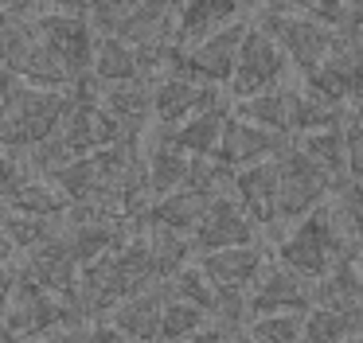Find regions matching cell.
<instances>
[{"instance_id":"obj_32","label":"cell","mask_w":363,"mask_h":343,"mask_svg":"<svg viewBox=\"0 0 363 343\" xmlns=\"http://www.w3.org/2000/svg\"><path fill=\"white\" fill-rule=\"evenodd\" d=\"M344 179L363 184V121L355 113L344 121Z\"/></svg>"},{"instance_id":"obj_42","label":"cell","mask_w":363,"mask_h":343,"mask_svg":"<svg viewBox=\"0 0 363 343\" xmlns=\"http://www.w3.org/2000/svg\"><path fill=\"white\" fill-rule=\"evenodd\" d=\"M347 191H352V195H355V203L363 207V184H347Z\"/></svg>"},{"instance_id":"obj_10","label":"cell","mask_w":363,"mask_h":343,"mask_svg":"<svg viewBox=\"0 0 363 343\" xmlns=\"http://www.w3.org/2000/svg\"><path fill=\"white\" fill-rule=\"evenodd\" d=\"M215 101H227V90L203 86L188 74H176V70H164V74L152 78V125H160V129L188 121L191 113L215 106Z\"/></svg>"},{"instance_id":"obj_8","label":"cell","mask_w":363,"mask_h":343,"mask_svg":"<svg viewBox=\"0 0 363 343\" xmlns=\"http://www.w3.org/2000/svg\"><path fill=\"white\" fill-rule=\"evenodd\" d=\"M313 308V281L285 269L281 262H269L258 269V277L246 288V312L250 316H269V312H308Z\"/></svg>"},{"instance_id":"obj_15","label":"cell","mask_w":363,"mask_h":343,"mask_svg":"<svg viewBox=\"0 0 363 343\" xmlns=\"http://www.w3.org/2000/svg\"><path fill=\"white\" fill-rule=\"evenodd\" d=\"M230 195L258 223V230L262 226H274L277 223V156L238 168L230 176Z\"/></svg>"},{"instance_id":"obj_6","label":"cell","mask_w":363,"mask_h":343,"mask_svg":"<svg viewBox=\"0 0 363 343\" xmlns=\"http://www.w3.org/2000/svg\"><path fill=\"white\" fill-rule=\"evenodd\" d=\"M246 23H250V16H242V20L211 31V35H203L199 43L184 47V51H172L168 70L188 74V78H196V82H203V86H219V90H227L230 74H235V59H238V43H242Z\"/></svg>"},{"instance_id":"obj_33","label":"cell","mask_w":363,"mask_h":343,"mask_svg":"<svg viewBox=\"0 0 363 343\" xmlns=\"http://www.w3.org/2000/svg\"><path fill=\"white\" fill-rule=\"evenodd\" d=\"M24 176H32V172H28V164H24V156H20L16 148H4V145H0V199L16 191Z\"/></svg>"},{"instance_id":"obj_13","label":"cell","mask_w":363,"mask_h":343,"mask_svg":"<svg viewBox=\"0 0 363 343\" xmlns=\"http://www.w3.org/2000/svg\"><path fill=\"white\" fill-rule=\"evenodd\" d=\"M285 145H289V137H285V133L262 129V125H250V121H242V117L230 113L227 125H223V137H219L215 156H219L230 172H238V168H246V164L274 160Z\"/></svg>"},{"instance_id":"obj_5","label":"cell","mask_w":363,"mask_h":343,"mask_svg":"<svg viewBox=\"0 0 363 343\" xmlns=\"http://www.w3.org/2000/svg\"><path fill=\"white\" fill-rule=\"evenodd\" d=\"M71 106V90H48V86H28L20 78H9V117L16 133V152L55 137Z\"/></svg>"},{"instance_id":"obj_30","label":"cell","mask_w":363,"mask_h":343,"mask_svg":"<svg viewBox=\"0 0 363 343\" xmlns=\"http://www.w3.org/2000/svg\"><path fill=\"white\" fill-rule=\"evenodd\" d=\"M301 316L305 312H269V316H250L242 332L254 343H301Z\"/></svg>"},{"instance_id":"obj_41","label":"cell","mask_w":363,"mask_h":343,"mask_svg":"<svg viewBox=\"0 0 363 343\" xmlns=\"http://www.w3.org/2000/svg\"><path fill=\"white\" fill-rule=\"evenodd\" d=\"M227 343H254V339L242 332V327H238V332H230V335H227Z\"/></svg>"},{"instance_id":"obj_45","label":"cell","mask_w":363,"mask_h":343,"mask_svg":"<svg viewBox=\"0 0 363 343\" xmlns=\"http://www.w3.org/2000/svg\"><path fill=\"white\" fill-rule=\"evenodd\" d=\"M355 117H359V121H363V109H359V113H355Z\"/></svg>"},{"instance_id":"obj_39","label":"cell","mask_w":363,"mask_h":343,"mask_svg":"<svg viewBox=\"0 0 363 343\" xmlns=\"http://www.w3.org/2000/svg\"><path fill=\"white\" fill-rule=\"evenodd\" d=\"M16 246H12V242H9V234H4V230H0V265H16Z\"/></svg>"},{"instance_id":"obj_37","label":"cell","mask_w":363,"mask_h":343,"mask_svg":"<svg viewBox=\"0 0 363 343\" xmlns=\"http://www.w3.org/2000/svg\"><path fill=\"white\" fill-rule=\"evenodd\" d=\"M344 31L363 35V0H344Z\"/></svg>"},{"instance_id":"obj_19","label":"cell","mask_w":363,"mask_h":343,"mask_svg":"<svg viewBox=\"0 0 363 343\" xmlns=\"http://www.w3.org/2000/svg\"><path fill=\"white\" fill-rule=\"evenodd\" d=\"M227 117H230V98L227 101H215V106H207V109H199V113H191L188 121L172 125V129H160V125H157V129L164 133L180 152H188V156H215Z\"/></svg>"},{"instance_id":"obj_36","label":"cell","mask_w":363,"mask_h":343,"mask_svg":"<svg viewBox=\"0 0 363 343\" xmlns=\"http://www.w3.org/2000/svg\"><path fill=\"white\" fill-rule=\"evenodd\" d=\"M106 0H43V8H55V12H71V16H82V20H90V16L102 8Z\"/></svg>"},{"instance_id":"obj_9","label":"cell","mask_w":363,"mask_h":343,"mask_svg":"<svg viewBox=\"0 0 363 343\" xmlns=\"http://www.w3.org/2000/svg\"><path fill=\"white\" fill-rule=\"evenodd\" d=\"M32 28L35 35L43 39L51 55L71 70L74 78L90 70V51H94V28H90L82 16L71 12H55V8H40L32 16Z\"/></svg>"},{"instance_id":"obj_25","label":"cell","mask_w":363,"mask_h":343,"mask_svg":"<svg viewBox=\"0 0 363 343\" xmlns=\"http://www.w3.org/2000/svg\"><path fill=\"white\" fill-rule=\"evenodd\" d=\"M316 168H324L340 187L347 184L344 179V125H332V129H313V133H297L289 137Z\"/></svg>"},{"instance_id":"obj_12","label":"cell","mask_w":363,"mask_h":343,"mask_svg":"<svg viewBox=\"0 0 363 343\" xmlns=\"http://www.w3.org/2000/svg\"><path fill=\"white\" fill-rule=\"evenodd\" d=\"M55 137L63 140V148L71 156H86V152H98V148L121 140L125 133H121V125L102 109L98 98H71L67 117H63Z\"/></svg>"},{"instance_id":"obj_43","label":"cell","mask_w":363,"mask_h":343,"mask_svg":"<svg viewBox=\"0 0 363 343\" xmlns=\"http://www.w3.org/2000/svg\"><path fill=\"white\" fill-rule=\"evenodd\" d=\"M359 335H363V332H355V335H347V339H340V343H359Z\"/></svg>"},{"instance_id":"obj_17","label":"cell","mask_w":363,"mask_h":343,"mask_svg":"<svg viewBox=\"0 0 363 343\" xmlns=\"http://www.w3.org/2000/svg\"><path fill=\"white\" fill-rule=\"evenodd\" d=\"M242 0H184L180 4V16H176V31H172V47L176 51H184V47L199 43L203 35H211V31L227 28V23L242 20L246 16Z\"/></svg>"},{"instance_id":"obj_29","label":"cell","mask_w":363,"mask_h":343,"mask_svg":"<svg viewBox=\"0 0 363 343\" xmlns=\"http://www.w3.org/2000/svg\"><path fill=\"white\" fill-rule=\"evenodd\" d=\"M55 226H59V223H51V218H35V215H24V210L4 207V203H0V230L9 234V242L16 246V254L40 246V242L48 238Z\"/></svg>"},{"instance_id":"obj_38","label":"cell","mask_w":363,"mask_h":343,"mask_svg":"<svg viewBox=\"0 0 363 343\" xmlns=\"http://www.w3.org/2000/svg\"><path fill=\"white\" fill-rule=\"evenodd\" d=\"M12 273H16V265H0V316H4V304L12 293Z\"/></svg>"},{"instance_id":"obj_47","label":"cell","mask_w":363,"mask_h":343,"mask_svg":"<svg viewBox=\"0 0 363 343\" xmlns=\"http://www.w3.org/2000/svg\"><path fill=\"white\" fill-rule=\"evenodd\" d=\"M258 4H262V0H258Z\"/></svg>"},{"instance_id":"obj_14","label":"cell","mask_w":363,"mask_h":343,"mask_svg":"<svg viewBox=\"0 0 363 343\" xmlns=\"http://www.w3.org/2000/svg\"><path fill=\"white\" fill-rule=\"evenodd\" d=\"M98 101L121 125L125 137H145V129L152 125V78L98 82Z\"/></svg>"},{"instance_id":"obj_24","label":"cell","mask_w":363,"mask_h":343,"mask_svg":"<svg viewBox=\"0 0 363 343\" xmlns=\"http://www.w3.org/2000/svg\"><path fill=\"white\" fill-rule=\"evenodd\" d=\"M230 113L242 117L250 125H262V129H274L289 137V86H269L262 94H250V98L230 101Z\"/></svg>"},{"instance_id":"obj_20","label":"cell","mask_w":363,"mask_h":343,"mask_svg":"<svg viewBox=\"0 0 363 343\" xmlns=\"http://www.w3.org/2000/svg\"><path fill=\"white\" fill-rule=\"evenodd\" d=\"M207 203H211V195L196 191V187H176V191L168 195H157V199H149V207L141 210V223H152V226H168V230L176 234H188L199 226V218H203Z\"/></svg>"},{"instance_id":"obj_34","label":"cell","mask_w":363,"mask_h":343,"mask_svg":"<svg viewBox=\"0 0 363 343\" xmlns=\"http://www.w3.org/2000/svg\"><path fill=\"white\" fill-rule=\"evenodd\" d=\"M82 343H129V339L110 320H90V324H82Z\"/></svg>"},{"instance_id":"obj_21","label":"cell","mask_w":363,"mask_h":343,"mask_svg":"<svg viewBox=\"0 0 363 343\" xmlns=\"http://www.w3.org/2000/svg\"><path fill=\"white\" fill-rule=\"evenodd\" d=\"M347 117H352V109L344 101L324 98V94H316L305 82L289 86V137L313 133V129H332V125H344Z\"/></svg>"},{"instance_id":"obj_22","label":"cell","mask_w":363,"mask_h":343,"mask_svg":"<svg viewBox=\"0 0 363 343\" xmlns=\"http://www.w3.org/2000/svg\"><path fill=\"white\" fill-rule=\"evenodd\" d=\"M90 74L98 82H125V78H145L141 55L118 35H94V51H90Z\"/></svg>"},{"instance_id":"obj_3","label":"cell","mask_w":363,"mask_h":343,"mask_svg":"<svg viewBox=\"0 0 363 343\" xmlns=\"http://www.w3.org/2000/svg\"><path fill=\"white\" fill-rule=\"evenodd\" d=\"M250 20L281 47L289 70H297L301 78L313 67H320L324 55H328L340 39V31H332L328 23L313 20V16H305V12H277V8L258 4V12H254Z\"/></svg>"},{"instance_id":"obj_1","label":"cell","mask_w":363,"mask_h":343,"mask_svg":"<svg viewBox=\"0 0 363 343\" xmlns=\"http://www.w3.org/2000/svg\"><path fill=\"white\" fill-rule=\"evenodd\" d=\"M274 257L285 269L301 273L305 281L316 285V281L336 265V257H344V238H340V230H336V218H332L328 203H320V207L308 210L305 218L289 223V230L277 238Z\"/></svg>"},{"instance_id":"obj_27","label":"cell","mask_w":363,"mask_h":343,"mask_svg":"<svg viewBox=\"0 0 363 343\" xmlns=\"http://www.w3.org/2000/svg\"><path fill=\"white\" fill-rule=\"evenodd\" d=\"M137 223H141V218H137ZM141 230H145V242H149V249H152L160 281L172 277L180 265H188L191 257H196V246H191L188 234H176V230H168V226H152V223H141Z\"/></svg>"},{"instance_id":"obj_46","label":"cell","mask_w":363,"mask_h":343,"mask_svg":"<svg viewBox=\"0 0 363 343\" xmlns=\"http://www.w3.org/2000/svg\"><path fill=\"white\" fill-rule=\"evenodd\" d=\"M125 4H137V0H125Z\"/></svg>"},{"instance_id":"obj_31","label":"cell","mask_w":363,"mask_h":343,"mask_svg":"<svg viewBox=\"0 0 363 343\" xmlns=\"http://www.w3.org/2000/svg\"><path fill=\"white\" fill-rule=\"evenodd\" d=\"M262 4L277 8V12H305L328 23L332 31H344V0H262Z\"/></svg>"},{"instance_id":"obj_11","label":"cell","mask_w":363,"mask_h":343,"mask_svg":"<svg viewBox=\"0 0 363 343\" xmlns=\"http://www.w3.org/2000/svg\"><path fill=\"white\" fill-rule=\"evenodd\" d=\"M258 242V223L238 207L235 195H211L199 226L191 230V246L196 254H211V249H227V246H250Z\"/></svg>"},{"instance_id":"obj_2","label":"cell","mask_w":363,"mask_h":343,"mask_svg":"<svg viewBox=\"0 0 363 343\" xmlns=\"http://www.w3.org/2000/svg\"><path fill=\"white\" fill-rule=\"evenodd\" d=\"M59 324H82V320L67 300H59L55 293L35 285V281L16 265L9 304H4V316H0V339L28 343L32 335L48 332V327H59Z\"/></svg>"},{"instance_id":"obj_23","label":"cell","mask_w":363,"mask_h":343,"mask_svg":"<svg viewBox=\"0 0 363 343\" xmlns=\"http://www.w3.org/2000/svg\"><path fill=\"white\" fill-rule=\"evenodd\" d=\"M0 203H4V207L24 210V215H35V218H51V223H59V218L67 215V207H71V199H67V195L59 191L48 176H35V172L20 179L16 191L4 195Z\"/></svg>"},{"instance_id":"obj_18","label":"cell","mask_w":363,"mask_h":343,"mask_svg":"<svg viewBox=\"0 0 363 343\" xmlns=\"http://www.w3.org/2000/svg\"><path fill=\"white\" fill-rule=\"evenodd\" d=\"M196 265L203 269V277L215 288H238V293H246L250 281L258 277V269L266 265V249L258 242H250V246H227V249H211V254H196Z\"/></svg>"},{"instance_id":"obj_40","label":"cell","mask_w":363,"mask_h":343,"mask_svg":"<svg viewBox=\"0 0 363 343\" xmlns=\"http://www.w3.org/2000/svg\"><path fill=\"white\" fill-rule=\"evenodd\" d=\"M12 20H16V12L9 8V0H0V43H4V35H9Z\"/></svg>"},{"instance_id":"obj_28","label":"cell","mask_w":363,"mask_h":343,"mask_svg":"<svg viewBox=\"0 0 363 343\" xmlns=\"http://www.w3.org/2000/svg\"><path fill=\"white\" fill-rule=\"evenodd\" d=\"M211 324V312H203L199 304L180 300V296L164 293V308H160V339L157 343H184L191 335H199Z\"/></svg>"},{"instance_id":"obj_7","label":"cell","mask_w":363,"mask_h":343,"mask_svg":"<svg viewBox=\"0 0 363 343\" xmlns=\"http://www.w3.org/2000/svg\"><path fill=\"white\" fill-rule=\"evenodd\" d=\"M285 74H289V62H285L281 47L250 20L242 31V43H238V59H235V74L227 82V98L238 101V98L269 90V86H281Z\"/></svg>"},{"instance_id":"obj_35","label":"cell","mask_w":363,"mask_h":343,"mask_svg":"<svg viewBox=\"0 0 363 343\" xmlns=\"http://www.w3.org/2000/svg\"><path fill=\"white\" fill-rule=\"evenodd\" d=\"M28 343H82V324H59V327H48V332L32 335Z\"/></svg>"},{"instance_id":"obj_16","label":"cell","mask_w":363,"mask_h":343,"mask_svg":"<svg viewBox=\"0 0 363 343\" xmlns=\"http://www.w3.org/2000/svg\"><path fill=\"white\" fill-rule=\"evenodd\" d=\"M160 308H164V285H149L141 293L121 296L110 308V324L125 335L129 343H157L160 339Z\"/></svg>"},{"instance_id":"obj_26","label":"cell","mask_w":363,"mask_h":343,"mask_svg":"<svg viewBox=\"0 0 363 343\" xmlns=\"http://www.w3.org/2000/svg\"><path fill=\"white\" fill-rule=\"evenodd\" d=\"M355 332H363V320L352 316V312H340V308L313 304L301 316V343H340Z\"/></svg>"},{"instance_id":"obj_44","label":"cell","mask_w":363,"mask_h":343,"mask_svg":"<svg viewBox=\"0 0 363 343\" xmlns=\"http://www.w3.org/2000/svg\"><path fill=\"white\" fill-rule=\"evenodd\" d=\"M242 4H258V0H242Z\"/></svg>"},{"instance_id":"obj_4","label":"cell","mask_w":363,"mask_h":343,"mask_svg":"<svg viewBox=\"0 0 363 343\" xmlns=\"http://www.w3.org/2000/svg\"><path fill=\"white\" fill-rule=\"evenodd\" d=\"M336 191H340L336 179L324 168H316L293 140L277 152V226L305 218L308 210L328 203V195Z\"/></svg>"}]
</instances>
